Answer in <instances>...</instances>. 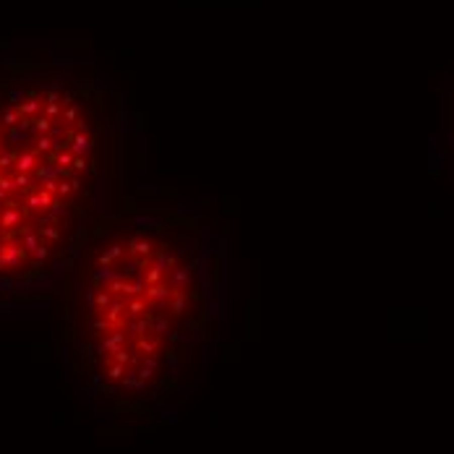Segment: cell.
Wrapping results in <instances>:
<instances>
[{
	"instance_id": "cell-2",
	"label": "cell",
	"mask_w": 454,
	"mask_h": 454,
	"mask_svg": "<svg viewBox=\"0 0 454 454\" xmlns=\"http://www.w3.org/2000/svg\"><path fill=\"white\" fill-rule=\"evenodd\" d=\"M104 123L58 73L0 79V290H21L76 251L97 204Z\"/></svg>"
},
{
	"instance_id": "cell-1",
	"label": "cell",
	"mask_w": 454,
	"mask_h": 454,
	"mask_svg": "<svg viewBox=\"0 0 454 454\" xmlns=\"http://www.w3.org/2000/svg\"><path fill=\"white\" fill-rule=\"evenodd\" d=\"M66 290L79 371L99 394H151L180 371L201 334V264L167 227L104 233L79 251Z\"/></svg>"
}]
</instances>
